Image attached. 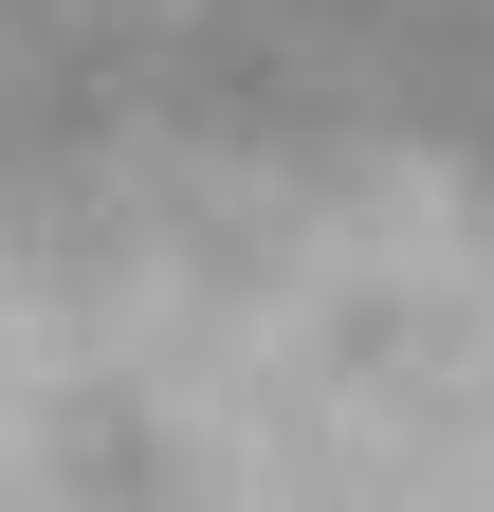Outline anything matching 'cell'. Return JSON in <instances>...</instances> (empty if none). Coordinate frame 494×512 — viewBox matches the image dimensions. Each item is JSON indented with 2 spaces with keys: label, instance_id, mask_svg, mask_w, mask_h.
<instances>
[{
  "label": "cell",
  "instance_id": "6da1fadb",
  "mask_svg": "<svg viewBox=\"0 0 494 512\" xmlns=\"http://www.w3.org/2000/svg\"><path fill=\"white\" fill-rule=\"evenodd\" d=\"M0 512H238V494H74V476H0Z\"/></svg>",
  "mask_w": 494,
  "mask_h": 512
}]
</instances>
